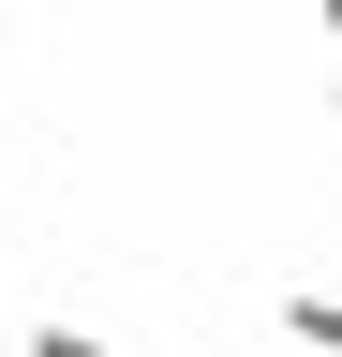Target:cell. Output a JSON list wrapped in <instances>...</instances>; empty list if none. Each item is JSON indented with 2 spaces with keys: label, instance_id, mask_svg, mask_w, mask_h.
Listing matches in <instances>:
<instances>
[{
  "label": "cell",
  "instance_id": "1",
  "mask_svg": "<svg viewBox=\"0 0 342 357\" xmlns=\"http://www.w3.org/2000/svg\"><path fill=\"white\" fill-rule=\"evenodd\" d=\"M283 342H342V283H297L283 298Z\"/></svg>",
  "mask_w": 342,
  "mask_h": 357
},
{
  "label": "cell",
  "instance_id": "2",
  "mask_svg": "<svg viewBox=\"0 0 342 357\" xmlns=\"http://www.w3.org/2000/svg\"><path fill=\"white\" fill-rule=\"evenodd\" d=\"M327 134H342V75H327Z\"/></svg>",
  "mask_w": 342,
  "mask_h": 357
}]
</instances>
